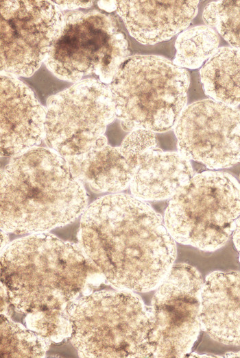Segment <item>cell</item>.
<instances>
[{
  "instance_id": "cell-5",
  "label": "cell",
  "mask_w": 240,
  "mask_h": 358,
  "mask_svg": "<svg viewBox=\"0 0 240 358\" xmlns=\"http://www.w3.org/2000/svg\"><path fill=\"white\" fill-rule=\"evenodd\" d=\"M189 84V71L165 57H128L110 84L123 130L165 132L173 128L187 106Z\"/></svg>"
},
{
  "instance_id": "cell-3",
  "label": "cell",
  "mask_w": 240,
  "mask_h": 358,
  "mask_svg": "<svg viewBox=\"0 0 240 358\" xmlns=\"http://www.w3.org/2000/svg\"><path fill=\"white\" fill-rule=\"evenodd\" d=\"M97 272L79 244L47 232L16 239L1 251V283L25 314L67 306Z\"/></svg>"
},
{
  "instance_id": "cell-26",
  "label": "cell",
  "mask_w": 240,
  "mask_h": 358,
  "mask_svg": "<svg viewBox=\"0 0 240 358\" xmlns=\"http://www.w3.org/2000/svg\"><path fill=\"white\" fill-rule=\"evenodd\" d=\"M98 6L100 9L108 12L117 10L116 1H98Z\"/></svg>"
},
{
  "instance_id": "cell-14",
  "label": "cell",
  "mask_w": 240,
  "mask_h": 358,
  "mask_svg": "<svg viewBox=\"0 0 240 358\" xmlns=\"http://www.w3.org/2000/svg\"><path fill=\"white\" fill-rule=\"evenodd\" d=\"M202 329L214 340L240 346V272L215 271L201 292Z\"/></svg>"
},
{
  "instance_id": "cell-2",
  "label": "cell",
  "mask_w": 240,
  "mask_h": 358,
  "mask_svg": "<svg viewBox=\"0 0 240 358\" xmlns=\"http://www.w3.org/2000/svg\"><path fill=\"white\" fill-rule=\"evenodd\" d=\"M84 186L64 157L35 147L12 157L1 173V230L38 233L75 221L87 208Z\"/></svg>"
},
{
  "instance_id": "cell-4",
  "label": "cell",
  "mask_w": 240,
  "mask_h": 358,
  "mask_svg": "<svg viewBox=\"0 0 240 358\" xmlns=\"http://www.w3.org/2000/svg\"><path fill=\"white\" fill-rule=\"evenodd\" d=\"M81 357H152L149 306L134 292L101 290L67 306Z\"/></svg>"
},
{
  "instance_id": "cell-6",
  "label": "cell",
  "mask_w": 240,
  "mask_h": 358,
  "mask_svg": "<svg viewBox=\"0 0 240 358\" xmlns=\"http://www.w3.org/2000/svg\"><path fill=\"white\" fill-rule=\"evenodd\" d=\"M239 218L240 183L217 170L194 175L170 198L163 216L176 242L208 252L226 244Z\"/></svg>"
},
{
  "instance_id": "cell-13",
  "label": "cell",
  "mask_w": 240,
  "mask_h": 358,
  "mask_svg": "<svg viewBox=\"0 0 240 358\" xmlns=\"http://www.w3.org/2000/svg\"><path fill=\"white\" fill-rule=\"evenodd\" d=\"M117 12L129 34L154 44L184 31L198 11V1H116Z\"/></svg>"
},
{
  "instance_id": "cell-15",
  "label": "cell",
  "mask_w": 240,
  "mask_h": 358,
  "mask_svg": "<svg viewBox=\"0 0 240 358\" xmlns=\"http://www.w3.org/2000/svg\"><path fill=\"white\" fill-rule=\"evenodd\" d=\"M193 175L190 161L178 151L156 147L141 156L130 182V192L145 202L170 199Z\"/></svg>"
},
{
  "instance_id": "cell-19",
  "label": "cell",
  "mask_w": 240,
  "mask_h": 358,
  "mask_svg": "<svg viewBox=\"0 0 240 358\" xmlns=\"http://www.w3.org/2000/svg\"><path fill=\"white\" fill-rule=\"evenodd\" d=\"M51 344L1 314V357H45Z\"/></svg>"
},
{
  "instance_id": "cell-11",
  "label": "cell",
  "mask_w": 240,
  "mask_h": 358,
  "mask_svg": "<svg viewBox=\"0 0 240 358\" xmlns=\"http://www.w3.org/2000/svg\"><path fill=\"white\" fill-rule=\"evenodd\" d=\"M178 152L211 170L240 163V110L211 99L184 109L173 127Z\"/></svg>"
},
{
  "instance_id": "cell-7",
  "label": "cell",
  "mask_w": 240,
  "mask_h": 358,
  "mask_svg": "<svg viewBox=\"0 0 240 358\" xmlns=\"http://www.w3.org/2000/svg\"><path fill=\"white\" fill-rule=\"evenodd\" d=\"M129 53L128 39L115 16L73 11L64 15L44 63L62 80L77 82L95 74L110 84Z\"/></svg>"
},
{
  "instance_id": "cell-18",
  "label": "cell",
  "mask_w": 240,
  "mask_h": 358,
  "mask_svg": "<svg viewBox=\"0 0 240 358\" xmlns=\"http://www.w3.org/2000/svg\"><path fill=\"white\" fill-rule=\"evenodd\" d=\"M219 39L215 29L197 25L178 34L173 62L184 69L199 68L218 49Z\"/></svg>"
},
{
  "instance_id": "cell-10",
  "label": "cell",
  "mask_w": 240,
  "mask_h": 358,
  "mask_svg": "<svg viewBox=\"0 0 240 358\" xmlns=\"http://www.w3.org/2000/svg\"><path fill=\"white\" fill-rule=\"evenodd\" d=\"M1 71L30 77L45 62L63 20L52 1L1 0Z\"/></svg>"
},
{
  "instance_id": "cell-17",
  "label": "cell",
  "mask_w": 240,
  "mask_h": 358,
  "mask_svg": "<svg viewBox=\"0 0 240 358\" xmlns=\"http://www.w3.org/2000/svg\"><path fill=\"white\" fill-rule=\"evenodd\" d=\"M200 75L204 93L211 99L234 107L240 104V49L218 48Z\"/></svg>"
},
{
  "instance_id": "cell-20",
  "label": "cell",
  "mask_w": 240,
  "mask_h": 358,
  "mask_svg": "<svg viewBox=\"0 0 240 358\" xmlns=\"http://www.w3.org/2000/svg\"><path fill=\"white\" fill-rule=\"evenodd\" d=\"M202 18L232 47L240 49V1H213L205 7Z\"/></svg>"
},
{
  "instance_id": "cell-25",
  "label": "cell",
  "mask_w": 240,
  "mask_h": 358,
  "mask_svg": "<svg viewBox=\"0 0 240 358\" xmlns=\"http://www.w3.org/2000/svg\"><path fill=\"white\" fill-rule=\"evenodd\" d=\"M232 240L235 247L239 253V259L240 261V218L232 233Z\"/></svg>"
},
{
  "instance_id": "cell-16",
  "label": "cell",
  "mask_w": 240,
  "mask_h": 358,
  "mask_svg": "<svg viewBox=\"0 0 240 358\" xmlns=\"http://www.w3.org/2000/svg\"><path fill=\"white\" fill-rule=\"evenodd\" d=\"M64 158L76 179L96 193H120L130 187L135 171L105 135L88 151Z\"/></svg>"
},
{
  "instance_id": "cell-28",
  "label": "cell",
  "mask_w": 240,
  "mask_h": 358,
  "mask_svg": "<svg viewBox=\"0 0 240 358\" xmlns=\"http://www.w3.org/2000/svg\"><path fill=\"white\" fill-rule=\"evenodd\" d=\"M225 356L227 357H240V351L237 353H228Z\"/></svg>"
},
{
  "instance_id": "cell-24",
  "label": "cell",
  "mask_w": 240,
  "mask_h": 358,
  "mask_svg": "<svg viewBox=\"0 0 240 358\" xmlns=\"http://www.w3.org/2000/svg\"><path fill=\"white\" fill-rule=\"evenodd\" d=\"M60 10L86 8L93 5V1H52Z\"/></svg>"
},
{
  "instance_id": "cell-8",
  "label": "cell",
  "mask_w": 240,
  "mask_h": 358,
  "mask_svg": "<svg viewBox=\"0 0 240 358\" xmlns=\"http://www.w3.org/2000/svg\"><path fill=\"white\" fill-rule=\"evenodd\" d=\"M116 118L110 86L86 79L47 101L45 140L64 157L91 150Z\"/></svg>"
},
{
  "instance_id": "cell-23",
  "label": "cell",
  "mask_w": 240,
  "mask_h": 358,
  "mask_svg": "<svg viewBox=\"0 0 240 358\" xmlns=\"http://www.w3.org/2000/svg\"><path fill=\"white\" fill-rule=\"evenodd\" d=\"M14 309L15 307L8 296L5 287L1 283V314L11 318Z\"/></svg>"
},
{
  "instance_id": "cell-12",
  "label": "cell",
  "mask_w": 240,
  "mask_h": 358,
  "mask_svg": "<svg viewBox=\"0 0 240 358\" xmlns=\"http://www.w3.org/2000/svg\"><path fill=\"white\" fill-rule=\"evenodd\" d=\"M46 107L25 84L1 75V155L14 157L45 140Z\"/></svg>"
},
{
  "instance_id": "cell-27",
  "label": "cell",
  "mask_w": 240,
  "mask_h": 358,
  "mask_svg": "<svg viewBox=\"0 0 240 358\" xmlns=\"http://www.w3.org/2000/svg\"><path fill=\"white\" fill-rule=\"evenodd\" d=\"M9 244V236L8 233L1 230V251Z\"/></svg>"
},
{
  "instance_id": "cell-21",
  "label": "cell",
  "mask_w": 240,
  "mask_h": 358,
  "mask_svg": "<svg viewBox=\"0 0 240 358\" xmlns=\"http://www.w3.org/2000/svg\"><path fill=\"white\" fill-rule=\"evenodd\" d=\"M67 306L26 314L23 320L25 326L51 344L67 342L71 340L72 333Z\"/></svg>"
},
{
  "instance_id": "cell-9",
  "label": "cell",
  "mask_w": 240,
  "mask_h": 358,
  "mask_svg": "<svg viewBox=\"0 0 240 358\" xmlns=\"http://www.w3.org/2000/svg\"><path fill=\"white\" fill-rule=\"evenodd\" d=\"M203 283L197 268L177 264L156 287L149 306L152 357H182L191 351L202 329Z\"/></svg>"
},
{
  "instance_id": "cell-1",
  "label": "cell",
  "mask_w": 240,
  "mask_h": 358,
  "mask_svg": "<svg viewBox=\"0 0 240 358\" xmlns=\"http://www.w3.org/2000/svg\"><path fill=\"white\" fill-rule=\"evenodd\" d=\"M77 238L109 284L134 292L156 289L177 255L163 217L147 202L123 193L90 204L82 215Z\"/></svg>"
},
{
  "instance_id": "cell-22",
  "label": "cell",
  "mask_w": 240,
  "mask_h": 358,
  "mask_svg": "<svg viewBox=\"0 0 240 358\" xmlns=\"http://www.w3.org/2000/svg\"><path fill=\"white\" fill-rule=\"evenodd\" d=\"M156 147L158 143L154 132L139 129L129 132L119 149L124 157L136 169L141 156Z\"/></svg>"
}]
</instances>
